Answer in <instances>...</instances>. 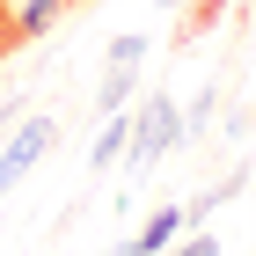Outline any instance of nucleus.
Instances as JSON below:
<instances>
[{
  "instance_id": "0eeeda50",
  "label": "nucleus",
  "mask_w": 256,
  "mask_h": 256,
  "mask_svg": "<svg viewBox=\"0 0 256 256\" xmlns=\"http://www.w3.org/2000/svg\"><path fill=\"white\" fill-rule=\"evenodd\" d=\"M242 183H249V168H227V176H220V183H205V190L190 198V220H205V212H220L227 198H242Z\"/></svg>"
},
{
  "instance_id": "ddd939ff",
  "label": "nucleus",
  "mask_w": 256,
  "mask_h": 256,
  "mask_svg": "<svg viewBox=\"0 0 256 256\" xmlns=\"http://www.w3.org/2000/svg\"><path fill=\"white\" fill-rule=\"evenodd\" d=\"M161 8H205V0H161Z\"/></svg>"
},
{
  "instance_id": "7ed1b4c3",
  "label": "nucleus",
  "mask_w": 256,
  "mask_h": 256,
  "mask_svg": "<svg viewBox=\"0 0 256 256\" xmlns=\"http://www.w3.org/2000/svg\"><path fill=\"white\" fill-rule=\"evenodd\" d=\"M132 132H139V118L110 110V118H102V132H96V146H88V168H96V176H110V161L132 154Z\"/></svg>"
},
{
  "instance_id": "f8f14e48",
  "label": "nucleus",
  "mask_w": 256,
  "mask_h": 256,
  "mask_svg": "<svg viewBox=\"0 0 256 256\" xmlns=\"http://www.w3.org/2000/svg\"><path fill=\"white\" fill-rule=\"evenodd\" d=\"M110 256H146V249H139V242H118V249H110Z\"/></svg>"
},
{
  "instance_id": "20e7f679",
  "label": "nucleus",
  "mask_w": 256,
  "mask_h": 256,
  "mask_svg": "<svg viewBox=\"0 0 256 256\" xmlns=\"http://www.w3.org/2000/svg\"><path fill=\"white\" fill-rule=\"evenodd\" d=\"M183 227H190V212H183V205H161V212L146 220V227H139L132 242H139V249H146V256H161V249H168V242L183 234Z\"/></svg>"
},
{
  "instance_id": "9d476101",
  "label": "nucleus",
  "mask_w": 256,
  "mask_h": 256,
  "mask_svg": "<svg viewBox=\"0 0 256 256\" xmlns=\"http://www.w3.org/2000/svg\"><path fill=\"white\" fill-rule=\"evenodd\" d=\"M176 256H220V242L212 234H190V242H176Z\"/></svg>"
},
{
  "instance_id": "39448f33",
  "label": "nucleus",
  "mask_w": 256,
  "mask_h": 256,
  "mask_svg": "<svg viewBox=\"0 0 256 256\" xmlns=\"http://www.w3.org/2000/svg\"><path fill=\"white\" fill-rule=\"evenodd\" d=\"M146 52H154V37H146V30H124V37H110L102 74H139V66H146Z\"/></svg>"
},
{
  "instance_id": "9b49d317",
  "label": "nucleus",
  "mask_w": 256,
  "mask_h": 256,
  "mask_svg": "<svg viewBox=\"0 0 256 256\" xmlns=\"http://www.w3.org/2000/svg\"><path fill=\"white\" fill-rule=\"evenodd\" d=\"M15 44H22V37H15V15H8V8H0V59H8V52H15Z\"/></svg>"
},
{
  "instance_id": "6e6552de",
  "label": "nucleus",
  "mask_w": 256,
  "mask_h": 256,
  "mask_svg": "<svg viewBox=\"0 0 256 256\" xmlns=\"http://www.w3.org/2000/svg\"><path fill=\"white\" fill-rule=\"evenodd\" d=\"M124 96H132V74H102V88H96V110L110 118V110H118Z\"/></svg>"
},
{
  "instance_id": "f03ea898",
  "label": "nucleus",
  "mask_w": 256,
  "mask_h": 256,
  "mask_svg": "<svg viewBox=\"0 0 256 256\" xmlns=\"http://www.w3.org/2000/svg\"><path fill=\"white\" fill-rule=\"evenodd\" d=\"M52 146H59V124H52V118H30L8 146H0V190H15V183L30 176L44 154H52Z\"/></svg>"
},
{
  "instance_id": "f257e3e1",
  "label": "nucleus",
  "mask_w": 256,
  "mask_h": 256,
  "mask_svg": "<svg viewBox=\"0 0 256 256\" xmlns=\"http://www.w3.org/2000/svg\"><path fill=\"white\" fill-rule=\"evenodd\" d=\"M183 110L168 96H146L139 102V132H132V176H146V168H154L161 154H168V146H183Z\"/></svg>"
},
{
  "instance_id": "423d86ee",
  "label": "nucleus",
  "mask_w": 256,
  "mask_h": 256,
  "mask_svg": "<svg viewBox=\"0 0 256 256\" xmlns=\"http://www.w3.org/2000/svg\"><path fill=\"white\" fill-rule=\"evenodd\" d=\"M8 15H15V37H44V30L66 15V0H22V8H8Z\"/></svg>"
},
{
  "instance_id": "1a4fd4ad",
  "label": "nucleus",
  "mask_w": 256,
  "mask_h": 256,
  "mask_svg": "<svg viewBox=\"0 0 256 256\" xmlns=\"http://www.w3.org/2000/svg\"><path fill=\"white\" fill-rule=\"evenodd\" d=\"M212 102H220V88H205V96L183 110V124H198V132H205V124H212Z\"/></svg>"
}]
</instances>
